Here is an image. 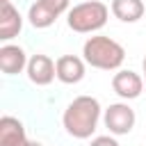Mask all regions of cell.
I'll use <instances>...</instances> for the list:
<instances>
[{"mask_svg":"<svg viewBox=\"0 0 146 146\" xmlns=\"http://www.w3.org/2000/svg\"><path fill=\"white\" fill-rule=\"evenodd\" d=\"M30 57L25 55V50L16 43H2L0 46V71L5 75H18L27 68Z\"/></svg>","mask_w":146,"mask_h":146,"instance_id":"obj_8","label":"cell"},{"mask_svg":"<svg viewBox=\"0 0 146 146\" xmlns=\"http://www.w3.org/2000/svg\"><path fill=\"white\" fill-rule=\"evenodd\" d=\"M141 73H144L141 78H144V84H146V57H144V62H141Z\"/></svg>","mask_w":146,"mask_h":146,"instance_id":"obj_14","label":"cell"},{"mask_svg":"<svg viewBox=\"0 0 146 146\" xmlns=\"http://www.w3.org/2000/svg\"><path fill=\"white\" fill-rule=\"evenodd\" d=\"M110 18V7L100 0H87L80 5H73L66 14V23L78 34H94L105 27Z\"/></svg>","mask_w":146,"mask_h":146,"instance_id":"obj_3","label":"cell"},{"mask_svg":"<svg viewBox=\"0 0 146 146\" xmlns=\"http://www.w3.org/2000/svg\"><path fill=\"white\" fill-rule=\"evenodd\" d=\"M27 146H43V144H39V141H30Z\"/></svg>","mask_w":146,"mask_h":146,"instance_id":"obj_15","label":"cell"},{"mask_svg":"<svg viewBox=\"0 0 146 146\" xmlns=\"http://www.w3.org/2000/svg\"><path fill=\"white\" fill-rule=\"evenodd\" d=\"M103 123L110 130V135L123 137V135L132 132V128L137 123V116H135V110L123 100V103H112L110 107L103 110Z\"/></svg>","mask_w":146,"mask_h":146,"instance_id":"obj_5","label":"cell"},{"mask_svg":"<svg viewBox=\"0 0 146 146\" xmlns=\"http://www.w3.org/2000/svg\"><path fill=\"white\" fill-rule=\"evenodd\" d=\"M71 0H34L27 9V21L36 30L50 27L62 14H68Z\"/></svg>","mask_w":146,"mask_h":146,"instance_id":"obj_4","label":"cell"},{"mask_svg":"<svg viewBox=\"0 0 146 146\" xmlns=\"http://www.w3.org/2000/svg\"><path fill=\"white\" fill-rule=\"evenodd\" d=\"M25 73H27V80H30L32 84H36V87H48V84L57 78L55 62H52L48 55H43V52H36V55L30 57Z\"/></svg>","mask_w":146,"mask_h":146,"instance_id":"obj_7","label":"cell"},{"mask_svg":"<svg viewBox=\"0 0 146 146\" xmlns=\"http://www.w3.org/2000/svg\"><path fill=\"white\" fill-rule=\"evenodd\" d=\"M89 146H121V144L116 141L114 135H100V137H94Z\"/></svg>","mask_w":146,"mask_h":146,"instance_id":"obj_13","label":"cell"},{"mask_svg":"<svg viewBox=\"0 0 146 146\" xmlns=\"http://www.w3.org/2000/svg\"><path fill=\"white\" fill-rule=\"evenodd\" d=\"M100 116H103V107L98 98L82 94V96H75L66 105L62 114V125L73 139H89L96 132Z\"/></svg>","mask_w":146,"mask_h":146,"instance_id":"obj_1","label":"cell"},{"mask_svg":"<svg viewBox=\"0 0 146 146\" xmlns=\"http://www.w3.org/2000/svg\"><path fill=\"white\" fill-rule=\"evenodd\" d=\"M21 30H23L21 11L11 5V0H2V7H0V39L11 41L14 36L21 34Z\"/></svg>","mask_w":146,"mask_h":146,"instance_id":"obj_10","label":"cell"},{"mask_svg":"<svg viewBox=\"0 0 146 146\" xmlns=\"http://www.w3.org/2000/svg\"><path fill=\"white\" fill-rule=\"evenodd\" d=\"M82 59L91 68L100 71H121V64L125 59V48L105 34H94L82 46Z\"/></svg>","mask_w":146,"mask_h":146,"instance_id":"obj_2","label":"cell"},{"mask_svg":"<svg viewBox=\"0 0 146 146\" xmlns=\"http://www.w3.org/2000/svg\"><path fill=\"white\" fill-rule=\"evenodd\" d=\"M110 11L121 23H137L144 16L146 5H144V0H112Z\"/></svg>","mask_w":146,"mask_h":146,"instance_id":"obj_12","label":"cell"},{"mask_svg":"<svg viewBox=\"0 0 146 146\" xmlns=\"http://www.w3.org/2000/svg\"><path fill=\"white\" fill-rule=\"evenodd\" d=\"M84 66L87 62L78 55H62L55 59V68H57V80L64 84H78L84 78Z\"/></svg>","mask_w":146,"mask_h":146,"instance_id":"obj_9","label":"cell"},{"mask_svg":"<svg viewBox=\"0 0 146 146\" xmlns=\"http://www.w3.org/2000/svg\"><path fill=\"white\" fill-rule=\"evenodd\" d=\"M112 89H114V94H116L119 98H123L125 103H128V100H135V98H139L141 91H144V78H141L139 73H135V71H130V68H121V71H116L114 78H112Z\"/></svg>","mask_w":146,"mask_h":146,"instance_id":"obj_6","label":"cell"},{"mask_svg":"<svg viewBox=\"0 0 146 146\" xmlns=\"http://www.w3.org/2000/svg\"><path fill=\"white\" fill-rule=\"evenodd\" d=\"M30 139L25 135V125L16 119L5 114L0 119V146H27Z\"/></svg>","mask_w":146,"mask_h":146,"instance_id":"obj_11","label":"cell"}]
</instances>
